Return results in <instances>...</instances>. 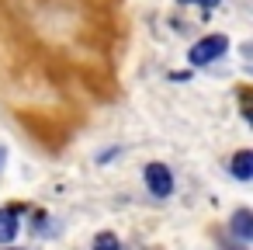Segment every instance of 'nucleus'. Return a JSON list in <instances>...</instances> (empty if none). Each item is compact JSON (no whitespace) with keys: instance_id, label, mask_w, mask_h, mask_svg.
Instances as JSON below:
<instances>
[{"instance_id":"nucleus-6","label":"nucleus","mask_w":253,"mask_h":250,"mask_svg":"<svg viewBox=\"0 0 253 250\" xmlns=\"http://www.w3.org/2000/svg\"><path fill=\"white\" fill-rule=\"evenodd\" d=\"M94 250H118V236H115V233H97Z\"/></svg>"},{"instance_id":"nucleus-7","label":"nucleus","mask_w":253,"mask_h":250,"mask_svg":"<svg viewBox=\"0 0 253 250\" xmlns=\"http://www.w3.org/2000/svg\"><path fill=\"white\" fill-rule=\"evenodd\" d=\"M180 4H201V7H215L218 0H180Z\"/></svg>"},{"instance_id":"nucleus-8","label":"nucleus","mask_w":253,"mask_h":250,"mask_svg":"<svg viewBox=\"0 0 253 250\" xmlns=\"http://www.w3.org/2000/svg\"><path fill=\"white\" fill-rule=\"evenodd\" d=\"M4 156H7V153H4V146H0V170H4Z\"/></svg>"},{"instance_id":"nucleus-2","label":"nucleus","mask_w":253,"mask_h":250,"mask_svg":"<svg viewBox=\"0 0 253 250\" xmlns=\"http://www.w3.org/2000/svg\"><path fill=\"white\" fill-rule=\"evenodd\" d=\"M146 184H149V191H153L156 198H170V191H173L170 167H163V163H149V167H146Z\"/></svg>"},{"instance_id":"nucleus-3","label":"nucleus","mask_w":253,"mask_h":250,"mask_svg":"<svg viewBox=\"0 0 253 250\" xmlns=\"http://www.w3.org/2000/svg\"><path fill=\"white\" fill-rule=\"evenodd\" d=\"M18 236V208H0V243H11Z\"/></svg>"},{"instance_id":"nucleus-5","label":"nucleus","mask_w":253,"mask_h":250,"mask_svg":"<svg viewBox=\"0 0 253 250\" xmlns=\"http://www.w3.org/2000/svg\"><path fill=\"white\" fill-rule=\"evenodd\" d=\"M232 233H236L239 240H250V236H253V212H250V208H239V212L232 215Z\"/></svg>"},{"instance_id":"nucleus-4","label":"nucleus","mask_w":253,"mask_h":250,"mask_svg":"<svg viewBox=\"0 0 253 250\" xmlns=\"http://www.w3.org/2000/svg\"><path fill=\"white\" fill-rule=\"evenodd\" d=\"M232 177H239V181H250L253 177V153L250 150H239L232 156Z\"/></svg>"},{"instance_id":"nucleus-1","label":"nucleus","mask_w":253,"mask_h":250,"mask_svg":"<svg viewBox=\"0 0 253 250\" xmlns=\"http://www.w3.org/2000/svg\"><path fill=\"white\" fill-rule=\"evenodd\" d=\"M225 49H229V39L225 35H208V39H201V42L191 46L187 59H191V66H208L218 56H225Z\"/></svg>"}]
</instances>
